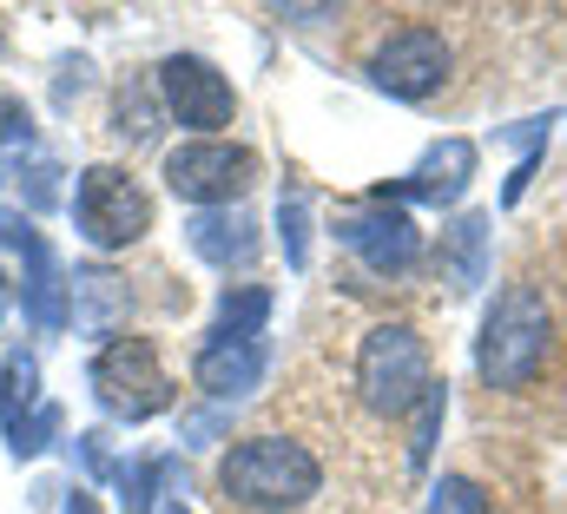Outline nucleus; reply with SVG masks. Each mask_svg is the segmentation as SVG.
<instances>
[{"label":"nucleus","instance_id":"nucleus-1","mask_svg":"<svg viewBox=\"0 0 567 514\" xmlns=\"http://www.w3.org/2000/svg\"><path fill=\"white\" fill-rule=\"evenodd\" d=\"M317 489H323V462L297 435H245L218 462L225 508L245 514H297L303 502H317Z\"/></svg>","mask_w":567,"mask_h":514},{"label":"nucleus","instance_id":"nucleus-2","mask_svg":"<svg viewBox=\"0 0 567 514\" xmlns=\"http://www.w3.org/2000/svg\"><path fill=\"white\" fill-rule=\"evenodd\" d=\"M548 337H555V323H548L542 290H535V284H508V290L488 304L482 337H475V370H482V383L488 389H528L542 377V363H548Z\"/></svg>","mask_w":567,"mask_h":514},{"label":"nucleus","instance_id":"nucleus-3","mask_svg":"<svg viewBox=\"0 0 567 514\" xmlns=\"http://www.w3.org/2000/svg\"><path fill=\"white\" fill-rule=\"evenodd\" d=\"M429 343L423 330H410V323H377L370 337H363V350H357V395H363V409L370 415H410L416 402L429 395Z\"/></svg>","mask_w":567,"mask_h":514},{"label":"nucleus","instance_id":"nucleus-4","mask_svg":"<svg viewBox=\"0 0 567 514\" xmlns=\"http://www.w3.org/2000/svg\"><path fill=\"white\" fill-rule=\"evenodd\" d=\"M73 218H80L86 245H100V251H126V245H140L145 232H152V198H145V185L133 178V172H120V165H93V172H80Z\"/></svg>","mask_w":567,"mask_h":514},{"label":"nucleus","instance_id":"nucleus-5","mask_svg":"<svg viewBox=\"0 0 567 514\" xmlns=\"http://www.w3.org/2000/svg\"><path fill=\"white\" fill-rule=\"evenodd\" d=\"M165 185L185 205H231L258 185V152L231 138H185L165 152Z\"/></svg>","mask_w":567,"mask_h":514},{"label":"nucleus","instance_id":"nucleus-6","mask_svg":"<svg viewBox=\"0 0 567 514\" xmlns=\"http://www.w3.org/2000/svg\"><path fill=\"white\" fill-rule=\"evenodd\" d=\"M449 73H455V47H449V33L429 27V20H410V27L383 33L377 53H370V80H377L390 100H435V93L449 86Z\"/></svg>","mask_w":567,"mask_h":514},{"label":"nucleus","instance_id":"nucleus-7","mask_svg":"<svg viewBox=\"0 0 567 514\" xmlns=\"http://www.w3.org/2000/svg\"><path fill=\"white\" fill-rule=\"evenodd\" d=\"M93 389H100V402H106L113 415H126V422H145V415H158V409L172 402V377H165L152 337H113V343L93 357Z\"/></svg>","mask_w":567,"mask_h":514},{"label":"nucleus","instance_id":"nucleus-8","mask_svg":"<svg viewBox=\"0 0 567 514\" xmlns=\"http://www.w3.org/2000/svg\"><path fill=\"white\" fill-rule=\"evenodd\" d=\"M158 100H165V113L178 126H192L198 138H225V126L238 120V93L205 53H172L158 66Z\"/></svg>","mask_w":567,"mask_h":514},{"label":"nucleus","instance_id":"nucleus-9","mask_svg":"<svg viewBox=\"0 0 567 514\" xmlns=\"http://www.w3.org/2000/svg\"><path fill=\"white\" fill-rule=\"evenodd\" d=\"M337 238L350 245V251L363 257L377 277H403L416 257H423V238H416V225H410V212H396L390 198H370V205H357V212H343V225H337Z\"/></svg>","mask_w":567,"mask_h":514},{"label":"nucleus","instance_id":"nucleus-10","mask_svg":"<svg viewBox=\"0 0 567 514\" xmlns=\"http://www.w3.org/2000/svg\"><path fill=\"white\" fill-rule=\"evenodd\" d=\"M192 377H198L205 395H245L265 377V337H205Z\"/></svg>","mask_w":567,"mask_h":514},{"label":"nucleus","instance_id":"nucleus-11","mask_svg":"<svg viewBox=\"0 0 567 514\" xmlns=\"http://www.w3.org/2000/svg\"><path fill=\"white\" fill-rule=\"evenodd\" d=\"M482 245H488V218H462V225H449L442 232V277H449V290H475L482 284Z\"/></svg>","mask_w":567,"mask_h":514},{"label":"nucleus","instance_id":"nucleus-12","mask_svg":"<svg viewBox=\"0 0 567 514\" xmlns=\"http://www.w3.org/2000/svg\"><path fill=\"white\" fill-rule=\"evenodd\" d=\"M468 172H475V152H468L462 138H449L423 172H416V185H410V192H423V198H455V192L468 185Z\"/></svg>","mask_w":567,"mask_h":514},{"label":"nucleus","instance_id":"nucleus-13","mask_svg":"<svg viewBox=\"0 0 567 514\" xmlns=\"http://www.w3.org/2000/svg\"><path fill=\"white\" fill-rule=\"evenodd\" d=\"M192 251L212 257V264H231V257L245 264V257L258 251V238H251L245 218H238V225H231V218H198V225H192Z\"/></svg>","mask_w":567,"mask_h":514},{"label":"nucleus","instance_id":"nucleus-14","mask_svg":"<svg viewBox=\"0 0 567 514\" xmlns=\"http://www.w3.org/2000/svg\"><path fill=\"white\" fill-rule=\"evenodd\" d=\"M265 317H271V290L245 284V290H231V297H225V310H218L212 337H265Z\"/></svg>","mask_w":567,"mask_h":514},{"label":"nucleus","instance_id":"nucleus-15","mask_svg":"<svg viewBox=\"0 0 567 514\" xmlns=\"http://www.w3.org/2000/svg\"><path fill=\"white\" fill-rule=\"evenodd\" d=\"M423 514H495V508H488V495H482L468 475H442V482L429 489V508Z\"/></svg>","mask_w":567,"mask_h":514},{"label":"nucleus","instance_id":"nucleus-16","mask_svg":"<svg viewBox=\"0 0 567 514\" xmlns=\"http://www.w3.org/2000/svg\"><path fill=\"white\" fill-rule=\"evenodd\" d=\"M410 422H416V435H410V462H429V442H435V422H442V383L410 409Z\"/></svg>","mask_w":567,"mask_h":514},{"label":"nucleus","instance_id":"nucleus-17","mask_svg":"<svg viewBox=\"0 0 567 514\" xmlns=\"http://www.w3.org/2000/svg\"><path fill=\"white\" fill-rule=\"evenodd\" d=\"M0 138H27V106L13 93H0Z\"/></svg>","mask_w":567,"mask_h":514},{"label":"nucleus","instance_id":"nucleus-18","mask_svg":"<svg viewBox=\"0 0 567 514\" xmlns=\"http://www.w3.org/2000/svg\"><path fill=\"white\" fill-rule=\"evenodd\" d=\"M73 514H93V502H86V495H80V502H73Z\"/></svg>","mask_w":567,"mask_h":514}]
</instances>
